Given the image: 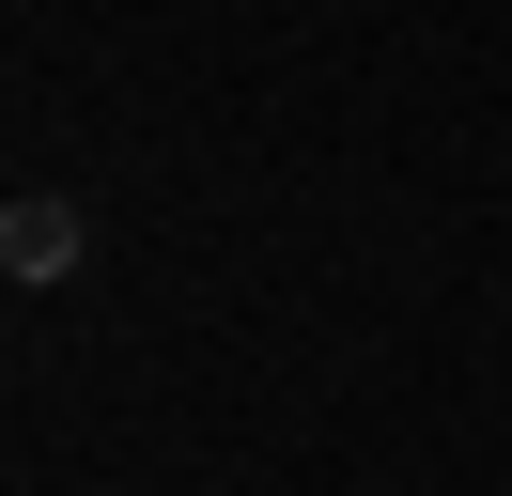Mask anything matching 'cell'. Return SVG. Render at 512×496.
Wrapping results in <instances>:
<instances>
[{"label":"cell","mask_w":512,"mask_h":496,"mask_svg":"<svg viewBox=\"0 0 512 496\" xmlns=\"http://www.w3.org/2000/svg\"><path fill=\"white\" fill-rule=\"evenodd\" d=\"M78 202L63 186H16V202H0V279H16V295H47V279H78Z\"/></svg>","instance_id":"1"}]
</instances>
